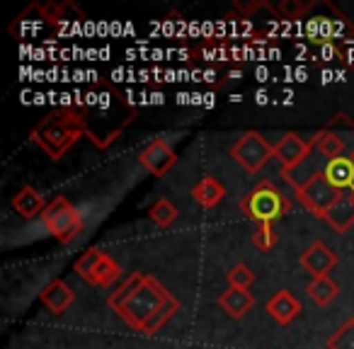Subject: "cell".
Here are the masks:
<instances>
[{
	"label": "cell",
	"instance_id": "1",
	"mask_svg": "<svg viewBox=\"0 0 354 349\" xmlns=\"http://www.w3.org/2000/svg\"><path fill=\"white\" fill-rule=\"evenodd\" d=\"M109 310L117 313L131 330L156 334L162 325L180 313V301L151 274L133 272L107 296Z\"/></svg>",
	"mask_w": 354,
	"mask_h": 349
},
{
	"label": "cell",
	"instance_id": "2",
	"mask_svg": "<svg viewBox=\"0 0 354 349\" xmlns=\"http://www.w3.org/2000/svg\"><path fill=\"white\" fill-rule=\"evenodd\" d=\"M73 107L83 117L85 138H90V143L97 148L112 146L138 114L127 90L109 83H100L85 90L83 95H78Z\"/></svg>",
	"mask_w": 354,
	"mask_h": 349
},
{
	"label": "cell",
	"instance_id": "3",
	"mask_svg": "<svg viewBox=\"0 0 354 349\" xmlns=\"http://www.w3.org/2000/svg\"><path fill=\"white\" fill-rule=\"evenodd\" d=\"M80 138H85V124L73 104L51 109L30 131V141L49 155V160H61Z\"/></svg>",
	"mask_w": 354,
	"mask_h": 349
},
{
	"label": "cell",
	"instance_id": "4",
	"mask_svg": "<svg viewBox=\"0 0 354 349\" xmlns=\"http://www.w3.org/2000/svg\"><path fill=\"white\" fill-rule=\"evenodd\" d=\"M241 211L255 226L257 223H272L274 226L279 218H284L291 211V199L270 180H262L241 199Z\"/></svg>",
	"mask_w": 354,
	"mask_h": 349
},
{
	"label": "cell",
	"instance_id": "5",
	"mask_svg": "<svg viewBox=\"0 0 354 349\" xmlns=\"http://www.w3.org/2000/svg\"><path fill=\"white\" fill-rule=\"evenodd\" d=\"M27 12L35 15L39 22H30V20H25V17H17L10 27V32L15 37H25V35H30V32L41 30V27H49V30L54 32V30H59L61 25H66V22H78L80 25V22L85 20V12L80 10L75 3H68V0H64V3H32V6L27 8Z\"/></svg>",
	"mask_w": 354,
	"mask_h": 349
},
{
	"label": "cell",
	"instance_id": "6",
	"mask_svg": "<svg viewBox=\"0 0 354 349\" xmlns=\"http://www.w3.org/2000/svg\"><path fill=\"white\" fill-rule=\"evenodd\" d=\"M41 223L61 245H71L83 233V216L66 197L51 199L46 211L41 214Z\"/></svg>",
	"mask_w": 354,
	"mask_h": 349
},
{
	"label": "cell",
	"instance_id": "7",
	"mask_svg": "<svg viewBox=\"0 0 354 349\" xmlns=\"http://www.w3.org/2000/svg\"><path fill=\"white\" fill-rule=\"evenodd\" d=\"M73 270L78 272V276L85 284L97 286V289H109L122 276V267L117 265V260H112L107 252L95 250V247L93 250H85L75 260Z\"/></svg>",
	"mask_w": 354,
	"mask_h": 349
},
{
	"label": "cell",
	"instance_id": "8",
	"mask_svg": "<svg viewBox=\"0 0 354 349\" xmlns=\"http://www.w3.org/2000/svg\"><path fill=\"white\" fill-rule=\"evenodd\" d=\"M231 155L248 175H257L265 167V162L274 155V146L267 143L260 131H245L231 146Z\"/></svg>",
	"mask_w": 354,
	"mask_h": 349
},
{
	"label": "cell",
	"instance_id": "9",
	"mask_svg": "<svg viewBox=\"0 0 354 349\" xmlns=\"http://www.w3.org/2000/svg\"><path fill=\"white\" fill-rule=\"evenodd\" d=\"M342 192L333 187V185L325 180V175H318L315 180H310L308 185H304L301 189H296V199L301 202V207L306 211H310L315 218H325V214L330 211L337 197Z\"/></svg>",
	"mask_w": 354,
	"mask_h": 349
},
{
	"label": "cell",
	"instance_id": "10",
	"mask_svg": "<svg viewBox=\"0 0 354 349\" xmlns=\"http://www.w3.org/2000/svg\"><path fill=\"white\" fill-rule=\"evenodd\" d=\"M138 162L156 178H165L167 172L177 165V153L165 138H153L151 143L138 151Z\"/></svg>",
	"mask_w": 354,
	"mask_h": 349
},
{
	"label": "cell",
	"instance_id": "11",
	"mask_svg": "<svg viewBox=\"0 0 354 349\" xmlns=\"http://www.w3.org/2000/svg\"><path fill=\"white\" fill-rule=\"evenodd\" d=\"M315 151V136H310L308 141L301 138L299 133L289 131L274 143V158L281 162V170H291L299 162H304L310 153Z\"/></svg>",
	"mask_w": 354,
	"mask_h": 349
},
{
	"label": "cell",
	"instance_id": "12",
	"mask_svg": "<svg viewBox=\"0 0 354 349\" xmlns=\"http://www.w3.org/2000/svg\"><path fill=\"white\" fill-rule=\"evenodd\" d=\"M299 265L304 272H308L310 279L318 276H330V272L337 267V252L328 247L323 240H315L310 247H306L299 257Z\"/></svg>",
	"mask_w": 354,
	"mask_h": 349
},
{
	"label": "cell",
	"instance_id": "13",
	"mask_svg": "<svg viewBox=\"0 0 354 349\" xmlns=\"http://www.w3.org/2000/svg\"><path fill=\"white\" fill-rule=\"evenodd\" d=\"M325 162L328 160H325L318 151H313L304 162H299L296 167H291V170H281V178H284L286 182L291 185V189L296 192V189H301L304 185H308L310 180H315L318 175H323Z\"/></svg>",
	"mask_w": 354,
	"mask_h": 349
},
{
	"label": "cell",
	"instance_id": "14",
	"mask_svg": "<svg viewBox=\"0 0 354 349\" xmlns=\"http://www.w3.org/2000/svg\"><path fill=\"white\" fill-rule=\"evenodd\" d=\"M10 207L20 218L32 221V218H37V216L41 218V214H44L46 207H49V202H46V197L39 192V189H35L32 185H25V187L12 197Z\"/></svg>",
	"mask_w": 354,
	"mask_h": 349
},
{
	"label": "cell",
	"instance_id": "15",
	"mask_svg": "<svg viewBox=\"0 0 354 349\" xmlns=\"http://www.w3.org/2000/svg\"><path fill=\"white\" fill-rule=\"evenodd\" d=\"M265 310H267V315H270V318L274 320L277 325H289L291 320L299 318V313H301V301L296 299V296L291 294V291L281 289V291H277V294L272 296L270 301H267Z\"/></svg>",
	"mask_w": 354,
	"mask_h": 349
},
{
	"label": "cell",
	"instance_id": "16",
	"mask_svg": "<svg viewBox=\"0 0 354 349\" xmlns=\"http://www.w3.org/2000/svg\"><path fill=\"white\" fill-rule=\"evenodd\" d=\"M325 180L333 185L337 192H352L354 194V160L352 155H339L325 162L323 170Z\"/></svg>",
	"mask_w": 354,
	"mask_h": 349
},
{
	"label": "cell",
	"instance_id": "17",
	"mask_svg": "<svg viewBox=\"0 0 354 349\" xmlns=\"http://www.w3.org/2000/svg\"><path fill=\"white\" fill-rule=\"evenodd\" d=\"M335 233H347L354 226V194L352 192H342L337 197V202L330 207V211L323 218Z\"/></svg>",
	"mask_w": 354,
	"mask_h": 349
},
{
	"label": "cell",
	"instance_id": "18",
	"mask_svg": "<svg viewBox=\"0 0 354 349\" xmlns=\"http://www.w3.org/2000/svg\"><path fill=\"white\" fill-rule=\"evenodd\" d=\"M39 299H41V303L51 310V313L61 315V313H66V310H68V305L75 301V294L64 279H51L49 284L41 289Z\"/></svg>",
	"mask_w": 354,
	"mask_h": 349
},
{
	"label": "cell",
	"instance_id": "19",
	"mask_svg": "<svg viewBox=\"0 0 354 349\" xmlns=\"http://www.w3.org/2000/svg\"><path fill=\"white\" fill-rule=\"evenodd\" d=\"M218 305H221V310H226L228 318L241 320L252 310L255 299H252V294L248 289H231V286H228V289L218 296Z\"/></svg>",
	"mask_w": 354,
	"mask_h": 349
},
{
	"label": "cell",
	"instance_id": "20",
	"mask_svg": "<svg viewBox=\"0 0 354 349\" xmlns=\"http://www.w3.org/2000/svg\"><path fill=\"white\" fill-rule=\"evenodd\" d=\"M192 199L202 209H214L226 199V187L216 178H212V175H204L192 187Z\"/></svg>",
	"mask_w": 354,
	"mask_h": 349
},
{
	"label": "cell",
	"instance_id": "21",
	"mask_svg": "<svg viewBox=\"0 0 354 349\" xmlns=\"http://www.w3.org/2000/svg\"><path fill=\"white\" fill-rule=\"evenodd\" d=\"M313 136H315V151H318L325 160H333V158L344 155L347 143H344V138L337 133V129L325 126V129H320L318 133H313Z\"/></svg>",
	"mask_w": 354,
	"mask_h": 349
},
{
	"label": "cell",
	"instance_id": "22",
	"mask_svg": "<svg viewBox=\"0 0 354 349\" xmlns=\"http://www.w3.org/2000/svg\"><path fill=\"white\" fill-rule=\"evenodd\" d=\"M306 294L315 305H328L339 296V286L330 276H318V279H310V284L306 286Z\"/></svg>",
	"mask_w": 354,
	"mask_h": 349
},
{
	"label": "cell",
	"instance_id": "23",
	"mask_svg": "<svg viewBox=\"0 0 354 349\" xmlns=\"http://www.w3.org/2000/svg\"><path fill=\"white\" fill-rule=\"evenodd\" d=\"M194 54L199 56V59L204 61H218V64H223V61H231V59H241L245 51L241 49H231L228 44H223V41H216V39H209L204 41L202 46H199Z\"/></svg>",
	"mask_w": 354,
	"mask_h": 349
},
{
	"label": "cell",
	"instance_id": "24",
	"mask_svg": "<svg viewBox=\"0 0 354 349\" xmlns=\"http://www.w3.org/2000/svg\"><path fill=\"white\" fill-rule=\"evenodd\" d=\"M177 216H180V211H177V207L167 197H160L148 209V218H151L158 228H170L172 223L177 221Z\"/></svg>",
	"mask_w": 354,
	"mask_h": 349
},
{
	"label": "cell",
	"instance_id": "25",
	"mask_svg": "<svg viewBox=\"0 0 354 349\" xmlns=\"http://www.w3.org/2000/svg\"><path fill=\"white\" fill-rule=\"evenodd\" d=\"M328 349H354V318H347L328 339H325Z\"/></svg>",
	"mask_w": 354,
	"mask_h": 349
},
{
	"label": "cell",
	"instance_id": "26",
	"mask_svg": "<svg viewBox=\"0 0 354 349\" xmlns=\"http://www.w3.org/2000/svg\"><path fill=\"white\" fill-rule=\"evenodd\" d=\"M226 281L231 289H250L252 281H255V274H252V270L248 265L238 262V265H233L231 270L226 272Z\"/></svg>",
	"mask_w": 354,
	"mask_h": 349
},
{
	"label": "cell",
	"instance_id": "27",
	"mask_svg": "<svg viewBox=\"0 0 354 349\" xmlns=\"http://www.w3.org/2000/svg\"><path fill=\"white\" fill-rule=\"evenodd\" d=\"M310 8H313V0H310V3H301V0H281L274 10H277V15H281L284 20H301Z\"/></svg>",
	"mask_w": 354,
	"mask_h": 349
},
{
	"label": "cell",
	"instance_id": "28",
	"mask_svg": "<svg viewBox=\"0 0 354 349\" xmlns=\"http://www.w3.org/2000/svg\"><path fill=\"white\" fill-rule=\"evenodd\" d=\"M252 245L257 250H272L277 245V233L272 223H257L255 231H252Z\"/></svg>",
	"mask_w": 354,
	"mask_h": 349
},
{
	"label": "cell",
	"instance_id": "29",
	"mask_svg": "<svg viewBox=\"0 0 354 349\" xmlns=\"http://www.w3.org/2000/svg\"><path fill=\"white\" fill-rule=\"evenodd\" d=\"M318 41L323 44V59H328V61H342L344 59L342 49H337L333 41H325V39H318Z\"/></svg>",
	"mask_w": 354,
	"mask_h": 349
},
{
	"label": "cell",
	"instance_id": "30",
	"mask_svg": "<svg viewBox=\"0 0 354 349\" xmlns=\"http://www.w3.org/2000/svg\"><path fill=\"white\" fill-rule=\"evenodd\" d=\"M257 8H265V3H260V0H255V3H236V10L243 12V15H252Z\"/></svg>",
	"mask_w": 354,
	"mask_h": 349
},
{
	"label": "cell",
	"instance_id": "31",
	"mask_svg": "<svg viewBox=\"0 0 354 349\" xmlns=\"http://www.w3.org/2000/svg\"><path fill=\"white\" fill-rule=\"evenodd\" d=\"M352 160H354V151H352Z\"/></svg>",
	"mask_w": 354,
	"mask_h": 349
}]
</instances>
